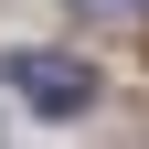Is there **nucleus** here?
Wrapping results in <instances>:
<instances>
[{
  "label": "nucleus",
  "instance_id": "f257e3e1",
  "mask_svg": "<svg viewBox=\"0 0 149 149\" xmlns=\"http://www.w3.org/2000/svg\"><path fill=\"white\" fill-rule=\"evenodd\" d=\"M11 96L32 107V117H85V107H96V74L74 64V53H11Z\"/></svg>",
  "mask_w": 149,
  "mask_h": 149
},
{
  "label": "nucleus",
  "instance_id": "f03ea898",
  "mask_svg": "<svg viewBox=\"0 0 149 149\" xmlns=\"http://www.w3.org/2000/svg\"><path fill=\"white\" fill-rule=\"evenodd\" d=\"M74 11H149V0H74Z\"/></svg>",
  "mask_w": 149,
  "mask_h": 149
}]
</instances>
